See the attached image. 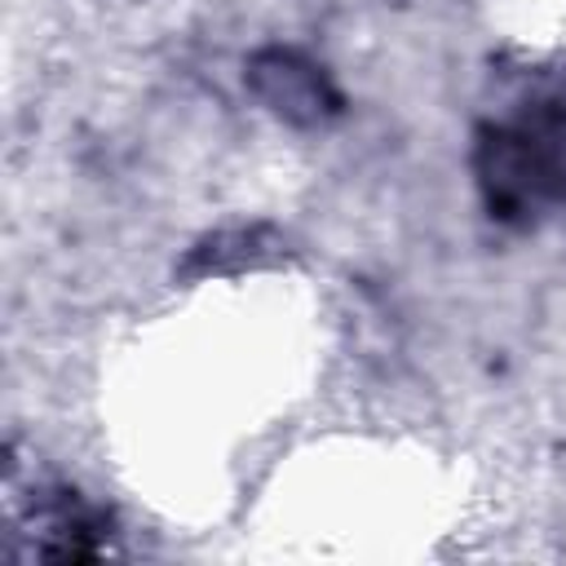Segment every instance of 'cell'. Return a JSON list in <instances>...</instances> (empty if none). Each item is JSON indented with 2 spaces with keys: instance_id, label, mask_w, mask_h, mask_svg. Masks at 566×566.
Segmentation results:
<instances>
[{
  "instance_id": "obj_1",
  "label": "cell",
  "mask_w": 566,
  "mask_h": 566,
  "mask_svg": "<svg viewBox=\"0 0 566 566\" xmlns=\"http://www.w3.org/2000/svg\"><path fill=\"white\" fill-rule=\"evenodd\" d=\"M473 177L486 212L504 226H535L566 203V102H531L513 119L482 124Z\"/></svg>"
},
{
  "instance_id": "obj_2",
  "label": "cell",
  "mask_w": 566,
  "mask_h": 566,
  "mask_svg": "<svg viewBox=\"0 0 566 566\" xmlns=\"http://www.w3.org/2000/svg\"><path fill=\"white\" fill-rule=\"evenodd\" d=\"M248 84L256 88V97L274 115L292 119V124H318L323 115L340 111V97L327 84L323 66L305 62L292 49H265V53H256L252 57V71H248Z\"/></svg>"
}]
</instances>
